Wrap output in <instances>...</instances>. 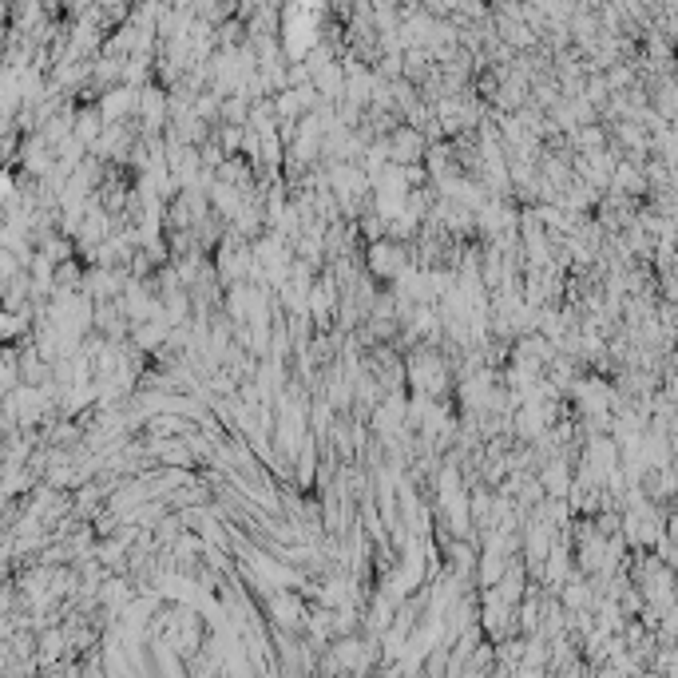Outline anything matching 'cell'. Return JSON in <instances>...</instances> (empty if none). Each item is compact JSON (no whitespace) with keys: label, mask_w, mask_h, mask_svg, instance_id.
<instances>
[{"label":"cell","mask_w":678,"mask_h":678,"mask_svg":"<svg viewBox=\"0 0 678 678\" xmlns=\"http://www.w3.org/2000/svg\"><path fill=\"white\" fill-rule=\"evenodd\" d=\"M369 262H373L377 274H401V270H405V254L393 250L389 242H377V246L369 250Z\"/></svg>","instance_id":"cell-1"},{"label":"cell","mask_w":678,"mask_h":678,"mask_svg":"<svg viewBox=\"0 0 678 678\" xmlns=\"http://www.w3.org/2000/svg\"><path fill=\"white\" fill-rule=\"evenodd\" d=\"M270 607L278 611L282 627H302L306 623V607L298 603V595H270Z\"/></svg>","instance_id":"cell-2"},{"label":"cell","mask_w":678,"mask_h":678,"mask_svg":"<svg viewBox=\"0 0 678 678\" xmlns=\"http://www.w3.org/2000/svg\"><path fill=\"white\" fill-rule=\"evenodd\" d=\"M540 484H548V492L560 500V496H567V488H571V480H567V464L564 460H552L548 468H544V480Z\"/></svg>","instance_id":"cell-3"}]
</instances>
